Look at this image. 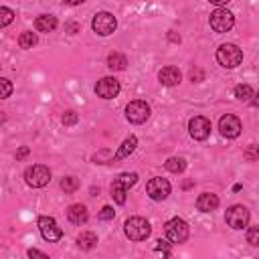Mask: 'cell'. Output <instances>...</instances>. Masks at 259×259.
I'll use <instances>...</instances> for the list:
<instances>
[{
  "mask_svg": "<svg viewBox=\"0 0 259 259\" xmlns=\"http://www.w3.org/2000/svg\"><path fill=\"white\" fill-rule=\"evenodd\" d=\"M219 130H221V134H223L225 138H237V136L241 134L243 125H241V119H239L237 115L227 113V115L221 117V121H219Z\"/></svg>",
  "mask_w": 259,
  "mask_h": 259,
  "instance_id": "4fadbf2b",
  "label": "cell"
},
{
  "mask_svg": "<svg viewBox=\"0 0 259 259\" xmlns=\"http://www.w3.org/2000/svg\"><path fill=\"white\" fill-rule=\"evenodd\" d=\"M123 233H125V237H127L130 241H144V239L150 237L152 227H150V223H148L146 219H142V217H132V219H127V221L123 223Z\"/></svg>",
  "mask_w": 259,
  "mask_h": 259,
  "instance_id": "6da1fadb",
  "label": "cell"
},
{
  "mask_svg": "<svg viewBox=\"0 0 259 259\" xmlns=\"http://www.w3.org/2000/svg\"><path fill=\"white\" fill-rule=\"evenodd\" d=\"M115 217V210L111 208V206H103L101 210H99V219L101 221H111Z\"/></svg>",
  "mask_w": 259,
  "mask_h": 259,
  "instance_id": "f546056e",
  "label": "cell"
},
{
  "mask_svg": "<svg viewBox=\"0 0 259 259\" xmlns=\"http://www.w3.org/2000/svg\"><path fill=\"white\" fill-rule=\"evenodd\" d=\"M235 97L241 101H249L251 97H255V91L251 85H237L235 87Z\"/></svg>",
  "mask_w": 259,
  "mask_h": 259,
  "instance_id": "cb8c5ba5",
  "label": "cell"
},
{
  "mask_svg": "<svg viewBox=\"0 0 259 259\" xmlns=\"http://www.w3.org/2000/svg\"><path fill=\"white\" fill-rule=\"evenodd\" d=\"M168 38H170V40H174V42H180V36H176V34H174V30H170Z\"/></svg>",
  "mask_w": 259,
  "mask_h": 259,
  "instance_id": "8d00e7d4",
  "label": "cell"
},
{
  "mask_svg": "<svg viewBox=\"0 0 259 259\" xmlns=\"http://www.w3.org/2000/svg\"><path fill=\"white\" fill-rule=\"evenodd\" d=\"M38 229H40L42 239H47V241H59L63 237V231H61V227L57 225V221L53 217H40L38 219Z\"/></svg>",
  "mask_w": 259,
  "mask_h": 259,
  "instance_id": "8fae6325",
  "label": "cell"
},
{
  "mask_svg": "<svg viewBox=\"0 0 259 259\" xmlns=\"http://www.w3.org/2000/svg\"><path fill=\"white\" fill-rule=\"evenodd\" d=\"M158 79H160V83L162 85H168V87H172V85H178L180 83V79H182V75H180V71L176 69V67H164L160 73H158Z\"/></svg>",
  "mask_w": 259,
  "mask_h": 259,
  "instance_id": "9a60e30c",
  "label": "cell"
},
{
  "mask_svg": "<svg viewBox=\"0 0 259 259\" xmlns=\"http://www.w3.org/2000/svg\"><path fill=\"white\" fill-rule=\"evenodd\" d=\"M146 192H148V196H150L152 200H164V198L170 194V182H168L166 178L156 176V178H152V180L146 184Z\"/></svg>",
  "mask_w": 259,
  "mask_h": 259,
  "instance_id": "30bf717a",
  "label": "cell"
},
{
  "mask_svg": "<svg viewBox=\"0 0 259 259\" xmlns=\"http://www.w3.org/2000/svg\"><path fill=\"white\" fill-rule=\"evenodd\" d=\"M95 93H97L101 99H113V97L119 93V81H117L115 77H103V79L97 81Z\"/></svg>",
  "mask_w": 259,
  "mask_h": 259,
  "instance_id": "7c38bea8",
  "label": "cell"
},
{
  "mask_svg": "<svg viewBox=\"0 0 259 259\" xmlns=\"http://www.w3.org/2000/svg\"><path fill=\"white\" fill-rule=\"evenodd\" d=\"M233 24H235V16L227 8H217L210 14V28L214 32H227L233 28Z\"/></svg>",
  "mask_w": 259,
  "mask_h": 259,
  "instance_id": "ba28073f",
  "label": "cell"
},
{
  "mask_svg": "<svg viewBox=\"0 0 259 259\" xmlns=\"http://www.w3.org/2000/svg\"><path fill=\"white\" fill-rule=\"evenodd\" d=\"M225 219H227V225L231 229H237L239 231V229H245L249 225V210L243 204H235V206H231L227 210Z\"/></svg>",
  "mask_w": 259,
  "mask_h": 259,
  "instance_id": "9c48e42d",
  "label": "cell"
},
{
  "mask_svg": "<svg viewBox=\"0 0 259 259\" xmlns=\"http://www.w3.org/2000/svg\"><path fill=\"white\" fill-rule=\"evenodd\" d=\"M190 79H192V83H200V81L204 79V73H202L200 69H194V71L190 73Z\"/></svg>",
  "mask_w": 259,
  "mask_h": 259,
  "instance_id": "836d02e7",
  "label": "cell"
},
{
  "mask_svg": "<svg viewBox=\"0 0 259 259\" xmlns=\"http://www.w3.org/2000/svg\"><path fill=\"white\" fill-rule=\"evenodd\" d=\"M164 166H166V170H168V172L180 174V172H184V168H186V162H184L182 158H168V160L164 162Z\"/></svg>",
  "mask_w": 259,
  "mask_h": 259,
  "instance_id": "7402d4cb",
  "label": "cell"
},
{
  "mask_svg": "<svg viewBox=\"0 0 259 259\" xmlns=\"http://www.w3.org/2000/svg\"><path fill=\"white\" fill-rule=\"evenodd\" d=\"M65 30H67L69 34H77V32H79V24H77V22H67V24H65Z\"/></svg>",
  "mask_w": 259,
  "mask_h": 259,
  "instance_id": "e575fe53",
  "label": "cell"
},
{
  "mask_svg": "<svg viewBox=\"0 0 259 259\" xmlns=\"http://www.w3.org/2000/svg\"><path fill=\"white\" fill-rule=\"evenodd\" d=\"M95 243H97V235L91 233V231H85V233H81V235L77 237V245H79L81 249H85V251L93 249Z\"/></svg>",
  "mask_w": 259,
  "mask_h": 259,
  "instance_id": "44dd1931",
  "label": "cell"
},
{
  "mask_svg": "<svg viewBox=\"0 0 259 259\" xmlns=\"http://www.w3.org/2000/svg\"><path fill=\"white\" fill-rule=\"evenodd\" d=\"M136 146H138V138L136 136H130V138H125L123 142H121V146H119V150L115 152V156H113V164H117L119 160H123V158H127L134 150H136Z\"/></svg>",
  "mask_w": 259,
  "mask_h": 259,
  "instance_id": "ac0fdd59",
  "label": "cell"
},
{
  "mask_svg": "<svg viewBox=\"0 0 259 259\" xmlns=\"http://www.w3.org/2000/svg\"><path fill=\"white\" fill-rule=\"evenodd\" d=\"M67 219H69L73 225H83V223H87L89 212H87L85 204H71V206L67 208Z\"/></svg>",
  "mask_w": 259,
  "mask_h": 259,
  "instance_id": "e0dca14e",
  "label": "cell"
},
{
  "mask_svg": "<svg viewBox=\"0 0 259 259\" xmlns=\"http://www.w3.org/2000/svg\"><path fill=\"white\" fill-rule=\"evenodd\" d=\"M164 231H166L168 241H172V243H184V241L188 239V235H190V229H188L186 221H182V219H178V217L170 219V221L164 225Z\"/></svg>",
  "mask_w": 259,
  "mask_h": 259,
  "instance_id": "5b68a950",
  "label": "cell"
},
{
  "mask_svg": "<svg viewBox=\"0 0 259 259\" xmlns=\"http://www.w3.org/2000/svg\"><path fill=\"white\" fill-rule=\"evenodd\" d=\"M26 154H28V148H26V146H22V148H20V150L16 152V160H20V158H24Z\"/></svg>",
  "mask_w": 259,
  "mask_h": 259,
  "instance_id": "d590c367",
  "label": "cell"
},
{
  "mask_svg": "<svg viewBox=\"0 0 259 259\" xmlns=\"http://www.w3.org/2000/svg\"><path fill=\"white\" fill-rule=\"evenodd\" d=\"M24 180L32 188H42V186H47L51 182V170L47 166H42V164H34V166L24 170Z\"/></svg>",
  "mask_w": 259,
  "mask_h": 259,
  "instance_id": "277c9868",
  "label": "cell"
},
{
  "mask_svg": "<svg viewBox=\"0 0 259 259\" xmlns=\"http://www.w3.org/2000/svg\"><path fill=\"white\" fill-rule=\"evenodd\" d=\"M217 61H219V65H223L227 69H235L243 61V51L233 42H225L217 49Z\"/></svg>",
  "mask_w": 259,
  "mask_h": 259,
  "instance_id": "7a4b0ae2",
  "label": "cell"
},
{
  "mask_svg": "<svg viewBox=\"0 0 259 259\" xmlns=\"http://www.w3.org/2000/svg\"><path fill=\"white\" fill-rule=\"evenodd\" d=\"M61 188H63L65 192H75V190L79 188V180H77L75 176H65V178L61 180Z\"/></svg>",
  "mask_w": 259,
  "mask_h": 259,
  "instance_id": "d4e9b609",
  "label": "cell"
},
{
  "mask_svg": "<svg viewBox=\"0 0 259 259\" xmlns=\"http://www.w3.org/2000/svg\"><path fill=\"white\" fill-rule=\"evenodd\" d=\"M247 241H249L253 247L259 245V229H257V227H251V229L247 231Z\"/></svg>",
  "mask_w": 259,
  "mask_h": 259,
  "instance_id": "f1b7e54d",
  "label": "cell"
},
{
  "mask_svg": "<svg viewBox=\"0 0 259 259\" xmlns=\"http://www.w3.org/2000/svg\"><path fill=\"white\" fill-rule=\"evenodd\" d=\"M156 251H162V255H164V257L168 259V257H170V243H168V241H162V239H160V241L156 243Z\"/></svg>",
  "mask_w": 259,
  "mask_h": 259,
  "instance_id": "4dcf8cb0",
  "label": "cell"
},
{
  "mask_svg": "<svg viewBox=\"0 0 259 259\" xmlns=\"http://www.w3.org/2000/svg\"><path fill=\"white\" fill-rule=\"evenodd\" d=\"M115 26H117V20H115V16L111 12H97L93 16V20H91V28L101 36L111 34L115 30Z\"/></svg>",
  "mask_w": 259,
  "mask_h": 259,
  "instance_id": "8992f818",
  "label": "cell"
},
{
  "mask_svg": "<svg viewBox=\"0 0 259 259\" xmlns=\"http://www.w3.org/2000/svg\"><path fill=\"white\" fill-rule=\"evenodd\" d=\"M138 182V174L136 172H125V174H119L113 182H111V196L117 204H123L125 202V194L130 190V186H134Z\"/></svg>",
  "mask_w": 259,
  "mask_h": 259,
  "instance_id": "3957f363",
  "label": "cell"
},
{
  "mask_svg": "<svg viewBox=\"0 0 259 259\" xmlns=\"http://www.w3.org/2000/svg\"><path fill=\"white\" fill-rule=\"evenodd\" d=\"M36 42H38V38H36V34L30 32V30H26V32H22V34L18 36V45H20V49H32Z\"/></svg>",
  "mask_w": 259,
  "mask_h": 259,
  "instance_id": "603a6c76",
  "label": "cell"
},
{
  "mask_svg": "<svg viewBox=\"0 0 259 259\" xmlns=\"http://www.w3.org/2000/svg\"><path fill=\"white\" fill-rule=\"evenodd\" d=\"M26 255H28V259H51L49 255H45V253L38 251V249H28Z\"/></svg>",
  "mask_w": 259,
  "mask_h": 259,
  "instance_id": "1f68e13d",
  "label": "cell"
},
{
  "mask_svg": "<svg viewBox=\"0 0 259 259\" xmlns=\"http://www.w3.org/2000/svg\"><path fill=\"white\" fill-rule=\"evenodd\" d=\"M219 206V196L212 194V192H202L198 198H196V208L200 212H210Z\"/></svg>",
  "mask_w": 259,
  "mask_h": 259,
  "instance_id": "2e32d148",
  "label": "cell"
},
{
  "mask_svg": "<svg viewBox=\"0 0 259 259\" xmlns=\"http://www.w3.org/2000/svg\"><path fill=\"white\" fill-rule=\"evenodd\" d=\"M12 20H14V12L10 8H6V6H0V28L8 26Z\"/></svg>",
  "mask_w": 259,
  "mask_h": 259,
  "instance_id": "484cf974",
  "label": "cell"
},
{
  "mask_svg": "<svg viewBox=\"0 0 259 259\" xmlns=\"http://www.w3.org/2000/svg\"><path fill=\"white\" fill-rule=\"evenodd\" d=\"M245 158H247L249 162L257 160V146H255V144H251V146H249V150L245 152Z\"/></svg>",
  "mask_w": 259,
  "mask_h": 259,
  "instance_id": "d6a6232c",
  "label": "cell"
},
{
  "mask_svg": "<svg viewBox=\"0 0 259 259\" xmlns=\"http://www.w3.org/2000/svg\"><path fill=\"white\" fill-rule=\"evenodd\" d=\"M10 93H12V83H10V79L0 77V99L10 97Z\"/></svg>",
  "mask_w": 259,
  "mask_h": 259,
  "instance_id": "4316f807",
  "label": "cell"
},
{
  "mask_svg": "<svg viewBox=\"0 0 259 259\" xmlns=\"http://www.w3.org/2000/svg\"><path fill=\"white\" fill-rule=\"evenodd\" d=\"M212 4H217V6H223V4H227V0H210Z\"/></svg>",
  "mask_w": 259,
  "mask_h": 259,
  "instance_id": "74e56055",
  "label": "cell"
},
{
  "mask_svg": "<svg viewBox=\"0 0 259 259\" xmlns=\"http://www.w3.org/2000/svg\"><path fill=\"white\" fill-rule=\"evenodd\" d=\"M125 117H127V121H132V123H144V121L150 117V105H148L144 99L130 101L127 107H125Z\"/></svg>",
  "mask_w": 259,
  "mask_h": 259,
  "instance_id": "52a82bcc",
  "label": "cell"
},
{
  "mask_svg": "<svg viewBox=\"0 0 259 259\" xmlns=\"http://www.w3.org/2000/svg\"><path fill=\"white\" fill-rule=\"evenodd\" d=\"M77 121H79V115H77L73 109H69V111L63 113V123H65V125H75Z\"/></svg>",
  "mask_w": 259,
  "mask_h": 259,
  "instance_id": "83f0119b",
  "label": "cell"
},
{
  "mask_svg": "<svg viewBox=\"0 0 259 259\" xmlns=\"http://www.w3.org/2000/svg\"><path fill=\"white\" fill-rule=\"evenodd\" d=\"M34 26H36L38 32H53L57 28V18L53 14H40L34 20Z\"/></svg>",
  "mask_w": 259,
  "mask_h": 259,
  "instance_id": "d6986e66",
  "label": "cell"
},
{
  "mask_svg": "<svg viewBox=\"0 0 259 259\" xmlns=\"http://www.w3.org/2000/svg\"><path fill=\"white\" fill-rule=\"evenodd\" d=\"M188 132L194 140H206L208 134H210V121L202 115H196L188 121Z\"/></svg>",
  "mask_w": 259,
  "mask_h": 259,
  "instance_id": "5bb4252c",
  "label": "cell"
},
{
  "mask_svg": "<svg viewBox=\"0 0 259 259\" xmlns=\"http://www.w3.org/2000/svg\"><path fill=\"white\" fill-rule=\"evenodd\" d=\"M125 65H127V59H125V55H121V53H111V55L107 57V67H109L111 71H123Z\"/></svg>",
  "mask_w": 259,
  "mask_h": 259,
  "instance_id": "ffe728a7",
  "label": "cell"
}]
</instances>
